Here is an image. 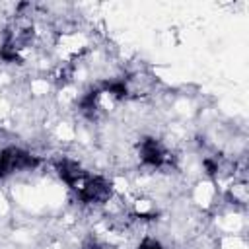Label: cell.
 Instances as JSON below:
<instances>
[{
    "label": "cell",
    "mask_w": 249,
    "mask_h": 249,
    "mask_svg": "<svg viewBox=\"0 0 249 249\" xmlns=\"http://www.w3.org/2000/svg\"><path fill=\"white\" fill-rule=\"evenodd\" d=\"M41 160L19 148V146H8L4 150H0V177H8L12 173H21V171H31L35 167H39Z\"/></svg>",
    "instance_id": "obj_1"
},
{
    "label": "cell",
    "mask_w": 249,
    "mask_h": 249,
    "mask_svg": "<svg viewBox=\"0 0 249 249\" xmlns=\"http://www.w3.org/2000/svg\"><path fill=\"white\" fill-rule=\"evenodd\" d=\"M138 158L142 165L152 169H163L173 163L171 152L154 136H146L138 142Z\"/></svg>",
    "instance_id": "obj_2"
},
{
    "label": "cell",
    "mask_w": 249,
    "mask_h": 249,
    "mask_svg": "<svg viewBox=\"0 0 249 249\" xmlns=\"http://www.w3.org/2000/svg\"><path fill=\"white\" fill-rule=\"evenodd\" d=\"M76 196L84 204H93V206L107 204L113 198V183L103 175H89L76 193Z\"/></svg>",
    "instance_id": "obj_3"
},
{
    "label": "cell",
    "mask_w": 249,
    "mask_h": 249,
    "mask_svg": "<svg viewBox=\"0 0 249 249\" xmlns=\"http://www.w3.org/2000/svg\"><path fill=\"white\" fill-rule=\"evenodd\" d=\"M54 169H56L58 177H60V179H62L74 193H78L80 187H82V185L86 183V179L89 177V173H88L78 161L68 160V158L56 160V161H54Z\"/></svg>",
    "instance_id": "obj_4"
},
{
    "label": "cell",
    "mask_w": 249,
    "mask_h": 249,
    "mask_svg": "<svg viewBox=\"0 0 249 249\" xmlns=\"http://www.w3.org/2000/svg\"><path fill=\"white\" fill-rule=\"evenodd\" d=\"M138 249H165L156 237H150V235H146V237H142V241L138 243Z\"/></svg>",
    "instance_id": "obj_5"
}]
</instances>
